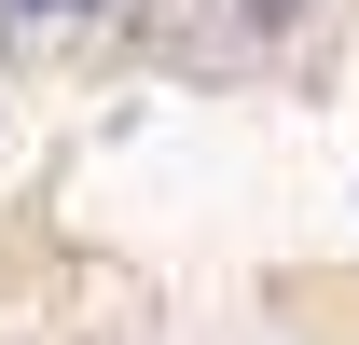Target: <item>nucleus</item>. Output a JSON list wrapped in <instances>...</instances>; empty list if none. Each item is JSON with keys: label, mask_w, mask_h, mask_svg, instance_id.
Wrapping results in <instances>:
<instances>
[{"label": "nucleus", "mask_w": 359, "mask_h": 345, "mask_svg": "<svg viewBox=\"0 0 359 345\" xmlns=\"http://www.w3.org/2000/svg\"><path fill=\"white\" fill-rule=\"evenodd\" d=\"M14 14H97V0H14Z\"/></svg>", "instance_id": "obj_1"}]
</instances>
